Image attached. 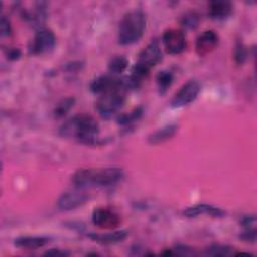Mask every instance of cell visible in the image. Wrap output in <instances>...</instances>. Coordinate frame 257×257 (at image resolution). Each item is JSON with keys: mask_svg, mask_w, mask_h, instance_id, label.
<instances>
[{"mask_svg": "<svg viewBox=\"0 0 257 257\" xmlns=\"http://www.w3.org/2000/svg\"><path fill=\"white\" fill-rule=\"evenodd\" d=\"M256 223V218L254 215L252 216H246L241 220V225L245 228V229H252L254 228V225Z\"/></svg>", "mask_w": 257, "mask_h": 257, "instance_id": "27", "label": "cell"}, {"mask_svg": "<svg viewBox=\"0 0 257 257\" xmlns=\"http://www.w3.org/2000/svg\"><path fill=\"white\" fill-rule=\"evenodd\" d=\"M199 23V15L196 12H188L182 18V24L188 28H195Z\"/></svg>", "mask_w": 257, "mask_h": 257, "instance_id": "24", "label": "cell"}, {"mask_svg": "<svg viewBox=\"0 0 257 257\" xmlns=\"http://www.w3.org/2000/svg\"><path fill=\"white\" fill-rule=\"evenodd\" d=\"M219 43V36L214 30H206L202 32L196 39V52L200 56H205L212 52Z\"/></svg>", "mask_w": 257, "mask_h": 257, "instance_id": "11", "label": "cell"}, {"mask_svg": "<svg viewBox=\"0 0 257 257\" xmlns=\"http://www.w3.org/2000/svg\"><path fill=\"white\" fill-rule=\"evenodd\" d=\"M128 66V60L123 55L112 56L107 64L108 70L111 74H119L123 72Z\"/></svg>", "mask_w": 257, "mask_h": 257, "instance_id": "18", "label": "cell"}, {"mask_svg": "<svg viewBox=\"0 0 257 257\" xmlns=\"http://www.w3.org/2000/svg\"><path fill=\"white\" fill-rule=\"evenodd\" d=\"M73 104H74V98H72V97L63 98L61 101H59L56 104V106L53 110L55 117L64 116L70 110V108L73 106Z\"/></svg>", "mask_w": 257, "mask_h": 257, "instance_id": "22", "label": "cell"}, {"mask_svg": "<svg viewBox=\"0 0 257 257\" xmlns=\"http://www.w3.org/2000/svg\"><path fill=\"white\" fill-rule=\"evenodd\" d=\"M1 35L2 36H8L11 34L12 32V29H11V25H10V22L9 20L4 16L2 15L1 17Z\"/></svg>", "mask_w": 257, "mask_h": 257, "instance_id": "26", "label": "cell"}, {"mask_svg": "<svg viewBox=\"0 0 257 257\" xmlns=\"http://www.w3.org/2000/svg\"><path fill=\"white\" fill-rule=\"evenodd\" d=\"M130 90L125 77L122 78V84L107 92L99 95L96 100L95 108L104 118H108L116 113L124 104L126 92Z\"/></svg>", "mask_w": 257, "mask_h": 257, "instance_id": "4", "label": "cell"}, {"mask_svg": "<svg viewBox=\"0 0 257 257\" xmlns=\"http://www.w3.org/2000/svg\"><path fill=\"white\" fill-rule=\"evenodd\" d=\"M20 54H21V52H20V50L18 48H9L7 50V57L9 59H12V60L19 58Z\"/></svg>", "mask_w": 257, "mask_h": 257, "instance_id": "29", "label": "cell"}, {"mask_svg": "<svg viewBox=\"0 0 257 257\" xmlns=\"http://www.w3.org/2000/svg\"><path fill=\"white\" fill-rule=\"evenodd\" d=\"M173 79H174V76H173L172 72L167 71V70L160 71L157 74V77H156L157 84H158V87H159V89L162 93H164L171 86V84L173 82Z\"/></svg>", "mask_w": 257, "mask_h": 257, "instance_id": "20", "label": "cell"}, {"mask_svg": "<svg viewBox=\"0 0 257 257\" xmlns=\"http://www.w3.org/2000/svg\"><path fill=\"white\" fill-rule=\"evenodd\" d=\"M123 178V172L119 168L103 169H79L71 181L76 189H88L94 187H109L117 184Z\"/></svg>", "mask_w": 257, "mask_h": 257, "instance_id": "1", "label": "cell"}, {"mask_svg": "<svg viewBox=\"0 0 257 257\" xmlns=\"http://www.w3.org/2000/svg\"><path fill=\"white\" fill-rule=\"evenodd\" d=\"M56 38L52 30L48 28H39L29 45V52L34 55H41L53 50Z\"/></svg>", "mask_w": 257, "mask_h": 257, "instance_id": "6", "label": "cell"}, {"mask_svg": "<svg viewBox=\"0 0 257 257\" xmlns=\"http://www.w3.org/2000/svg\"><path fill=\"white\" fill-rule=\"evenodd\" d=\"M142 114H143L142 107H137L128 113H123V114L118 115L117 116V122L121 125H127V124H131V123L135 122L139 118H141Z\"/></svg>", "mask_w": 257, "mask_h": 257, "instance_id": "21", "label": "cell"}, {"mask_svg": "<svg viewBox=\"0 0 257 257\" xmlns=\"http://www.w3.org/2000/svg\"><path fill=\"white\" fill-rule=\"evenodd\" d=\"M122 84V78L116 77L112 74H103L95 79L89 85L91 92L95 94H102L113 88H116Z\"/></svg>", "mask_w": 257, "mask_h": 257, "instance_id": "12", "label": "cell"}, {"mask_svg": "<svg viewBox=\"0 0 257 257\" xmlns=\"http://www.w3.org/2000/svg\"><path fill=\"white\" fill-rule=\"evenodd\" d=\"M162 60V51L157 40H152L139 54L138 61L132 69V75L136 80L142 82L150 72Z\"/></svg>", "mask_w": 257, "mask_h": 257, "instance_id": "5", "label": "cell"}, {"mask_svg": "<svg viewBox=\"0 0 257 257\" xmlns=\"http://www.w3.org/2000/svg\"><path fill=\"white\" fill-rule=\"evenodd\" d=\"M80 190L63 193L57 200V207L62 211H69L85 204L89 197L85 192Z\"/></svg>", "mask_w": 257, "mask_h": 257, "instance_id": "10", "label": "cell"}, {"mask_svg": "<svg viewBox=\"0 0 257 257\" xmlns=\"http://www.w3.org/2000/svg\"><path fill=\"white\" fill-rule=\"evenodd\" d=\"M146 23V16L141 10H133L124 14L118 25V43L128 45L139 41L145 32Z\"/></svg>", "mask_w": 257, "mask_h": 257, "instance_id": "3", "label": "cell"}, {"mask_svg": "<svg viewBox=\"0 0 257 257\" xmlns=\"http://www.w3.org/2000/svg\"><path fill=\"white\" fill-rule=\"evenodd\" d=\"M88 237L99 244L111 245V244L122 242L127 237V232L125 230H118V231H113V232L104 233V234L91 233L88 235Z\"/></svg>", "mask_w": 257, "mask_h": 257, "instance_id": "16", "label": "cell"}, {"mask_svg": "<svg viewBox=\"0 0 257 257\" xmlns=\"http://www.w3.org/2000/svg\"><path fill=\"white\" fill-rule=\"evenodd\" d=\"M247 48L242 41H237L234 49V60L237 64H243L247 59Z\"/></svg>", "mask_w": 257, "mask_h": 257, "instance_id": "23", "label": "cell"}, {"mask_svg": "<svg viewBox=\"0 0 257 257\" xmlns=\"http://www.w3.org/2000/svg\"><path fill=\"white\" fill-rule=\"evenodd\" d=\"M201 85L197 80H189L181 86L171 100V106L175 108L183 107L193 102L199 95Z\"/></svg>", "mask_w": 257, "mask_h": 257, "instance_id": "7", "label": "cell"}, {"mask_svg": "<svg viewBox=\"0 0 257 257\" xmlns=\"http://www.w3.org/2000/svg\"><path fill=\"white\" fill-rule=\"evenodd\" d=\"M239 237L244 242L254 243L256 241V230H255V228L245 229V231L243 233H241V235Z\"/></svg>", "mask_w": 257, "mask_h": 257, "instance_id": "25", "label": "cell"}, {"mask_svg": "<svg viewBox=\"0 0 257 257\" xmlns=\"http://www.w3.org/2000/svg\"><path fill=\"white\" fill-rule=\"evenodd\" d=\"M50 238L43 236H22L14 240V246L24 250H36L48 244Z\"/></svg>", "mask_w": 257, "mask_h": 257, "instance_id": "15", "label": "cell"}, {"mask_svg": "<svg viewBox=\"0 0 257 257\" xmlns=\"http://www.w3.org/2000/svg\"><path fill=\"white\" fill-rule=\"evenodd\" d=\"M70 253L61 249H51L47 252L44 253L46 256H57V257H63V256H68Z\"/></svg>", "mask_w": 257, "mask_h": 257, "instance_id": "28", "label": "cell"}, {"mask_svg": "<svg viewBox=\"0 0 257 257\" xmlns=\"http://www.w3.org/2000/svg\"><path fill=\"white\" fill-rule=\"evenodd\" d=\"M233 11V5L229 1H211L208 4V14L212 19L223 20L231 15Z\"/></svg>", "mask_w": 257, "mask_h": 257, "instance_id": "14", "label": "cell"}, {"mask_svg": "<svg viewBox=\"0 0 257 257\" xmlns=\"http://www.w3.org/2000/svg\"><path fill=\"white\" fill-rule=\"evenodd\" d=\"M99 134V125L96 119L87 113H79L66 120L60 127V135L72 138L79 143L95 144Z\"/></svg>", "mask_w": 257, "mask_h": 257, "instance_id": "2", "label": "cell"}, {"mask_svg": "<svg viewBox=\"0 0 257 257\" xmlns=\"http://www.w3.org/2000/svg\"><path fill=\"white\" fill-rule=\"evenodd\" d=\"M91 221L93 225L99 229L114 230L120 224V217L112 209L99 207L93 210Z\"/></svg>", "mask_w": 257, "mask_h": 257, "instance_id": "8", "label": "cell"}, {"mask_svg": "<svg viewBox=\"0 0 257 257\" xmlns=\"http://www.w3.org/2000/svg\"><path fill=\"white\" fill-rule=\"evenodd\" d=\"M183 214L188 218H194V217L204 215V214L209 215L213 218H222L226 215V212L224 210H222L221 208H218V207H215L212 205L198 204V205L187 208Z\"/></svg>", "mask_w": 257, "mask_h": 257, "instance_id": "13", "label": "cell"}, {"mask_svg": "<svg viewBox=\"0 0 257 257\" xmlns=\"http://www.w3.org/2000/svg\"><path fill=\"white\" fill-rule=\"evenodd\" d=\"M163 44L167 53L176 55L182 53L186 48V36L181 29L169 28L162 37Z\"/></svg>", "mask_w": 257, "mask_h": 257, "instance_id": "9", "label": "cell"}, {"mask_svg": "<svg viewBox=\"0 0 257 257\" xmlns=\"http://www.w3.org/2000/svg\"><path fill=\"white\" fill-rule=\"evenodd\" d=\"M234 254L232 247L228 245L213 244L205 250V255L207 256H230Z\"/></svg>", "mask_w": 257, "mask_h": 257, "instance_id": "19", "label": "cell"}, {"mask_svg": "<svg viewBox=\"0 0 257 257\" xmlns=\"http://www.w3.org/2000/svg\"><path fill=\"white\" fill-rule=\"evenodd\" d=\"M177 131H178L177 124H168L151 134L148 138V141L150 144H154V145L166 142L169 139L173 138V136L177 133Z\"/></svg>", "mask_w": 257, "mask_h": 257, "instance_id": "17", "label": "cell"}]
</instances>
